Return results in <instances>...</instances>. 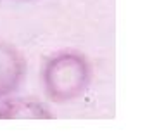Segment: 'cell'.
Listing matches in <instances>:
<instances>
[{
  "label": "cell",
  "instance_id": "6da1fadb",
  "mask_svg": "<svg viewBox=\"0 0 152 135\" xmlns=\"http://www.w3.org/2000/svg\"><path fill=\"white\" fill-rule=\"evenodd\" d=\"M45 94L52 102L66 104L85 94L92 83L90 61L78 50L64 48L52 54L42 69Z\"/></svg>",
  "mask_w": 152,
  "mask_h": 135
},
{
  "label": "cell",
  "instance_id": "7a4b0ae2",
  "mask_svg": "<svg viewBox=\"0 0 152 135\" xmlns=\"http://www.w3.org/2000/svg\"><path fill=\"white\" fill-rule=\"evenodd\" d=\"M26 61L18 47L0 40V102L10 97L24 81Z\"/></svg>",
  "mask_w": 152,
  "mask_h": 135
},
{
  "label": "cell",
  "instance_id": "3957f363",
  "mask_svg": "<svg viewBox=\"0 0 152 135\" xmlns=\"http://www.w3.org/2000/svg\"><path fill=\"white\" fill-rule=\"evenodd\" d=\"M52 111L31 97H7L0 102V120H48Z\"/></svg>",
  "mask_w": 152,
  "mask_h": 135
}]
</instances>
